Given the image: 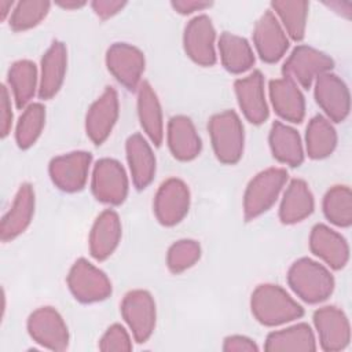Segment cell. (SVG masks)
<instances>
[{"instance_id": "cell-1", "label": "cell", "mask_w": 352, "mask_h": 352, "mask_svg": "<svg viewBox=\"0 0 352 352\" xmlns=\"http://www.w3.org/2000/svg\"><path fill=\"white\" fill-rule=\"evenodd\" d=\"M250 309L264 326H279L304 315V308L283 287L274 283H263L253 290Z\"/></svg>"}, {"instance_id": "cell-2", "label": "cell", "mask_w": 352, "mask_h": 352, "mask_svg": "<svg viewBox=\"0 0 352 352\" xmlns=\"http://www.w3.org/2000/svg\"><path fill=\"white\" fill-rule=\"evenodd\" d=\"M287 283L308 304H318L327 300L336 286L331 272L323 264L309 257H301L290 265Z\"/></svg>"}, {"instance_id": "cell-3", "label": "cell", "mask_w": 352, "mask_h": 352, "mask_svg": "<svg viewBox=\"0 0 352 352\" xmlns=\"http://www.w3.org/2000/svg\"><path fill=\"white\" fill-rule=\"evenodd\" d=\"M208 131L216 158L221 164H236L243 155L245 131L239 116L234 110L213 114L208 122Z\"/></svg>"}, {"instance_id": "cell-4", "label": "cell", "mask_w": 352, "mask_h": 352, "mask_svg": "<svg viewBox=\"0 0 352 352\" xmlns=\"http://www.w3.org/2000/svg\"><path fill=\"white\" fill-rule=\"evenodd\" d=\"M287 177L286 169L268 168L249 182L243 194V216L248 221L261 216L276 202Z\"/></svg>"}, {"instance_id": "cell-5", "label": "cell", "mask_w": 352, "mask_h": 352, "mask_svg": "<svg viewBox=\"0 0 352 352\" xmlns=\"http://www.w3.org/2000/svg\"><path fill=\"white\" fill-rule=\"evenodd\" d=\"M66 282L74 298L84 304L103 301L113 292L109 276L82 257L72 265Z\"/></svg>"}, {"instance_id": "cell-6", "label": "cell", "mask_w": 352, "mask_h": 352, "mask_svg": "<svg viewBox=\"0 0 352 352\" xmlns=\"http://www.w3.org/2000/svg\"><path fill=\"white\" fill-rule=\"evenodd\" d=\"M121 315L136 342H146L155 329L157 308L150 292L135 289L128 292L121 301Z\"/></svg>"}, {"instance_id": "cell-7", "label": "cell", "mask_w": 352, "mask_h": 352, "mask_svg": "<svg viewBox=\"0 0 352 352\" xmlns=\"http://www.w3.org/2000/svg\"><path fill=\"white\" fill-rule=\"evenodd\" d=\"M334 67V60L311 45H297L282 66L283 77L293 80L302 88H311L312 82L323 73Z\"/></svg>"}, {"instance_id": "cell-8", "label": "cell", "mask_w": 352, "mask_h": 352, "mask_svg": "<svg viewBox=\"0 0 352 352\" xmlns=\"http://www.w3.org/2000/svg\"><path fill=\"white\" fill-rule=\"evenodd\" d=\"M28 333L40 346L62 352L69 346V329L62 315L52 307H40L28 318Z\"/></svg>"}, {"instance_id": "cell-9", "label": "cell", "mask_w": 352, "mask_h": 352, "mask_svg": "<svg viewBox=\"0 0 352 352\" xmlns=\"http://www.w3.org/2000/svg\"><path fill=\"white\" fill-rule=\"evenodd\" d=\"M129 182L124 166L114 158H100L94 165L91 190L94 197L107 205H120L128 195Z\"/></svg>"}, {"instance_id": "cell-10", "label": "cell", "mask_w": 352, "mask_h": 352, "mask_svg": "<svg viewBox=\"0 0 352 352\" xmlns=\"http://www.w3.org/2000/svg\"><path fill=\"white\" fill-rule=\"evenodd\" d=\"M190 202L188 186L179 177H169L161 183L155 192L153 202L154 214L162 226H176L188 213Z\"/></svg>"}, {"instance_id": "cell-11", "label": "cell", "mask_w": 352, "mask_h": 352, "mask_svg": "<svg viewBox=\"0 0 352 352\" xmlns=\"http://www.w3.org/2000/svg\"><path fill=\"white\" fill-rule=\"evenodd\" d=\"M106 66L121 85L129 91H138L146 59L138 47L128 43H114L106 51Z\"/></svg>"}, {"instance_id": "cell-12", "label": "cell", "mask_w": 352, "mask_h": 352, "mask_svg": "<svg viewBox=\"0 0 352 352\" xmlns=\"http://www.w3.org/2000/svg\"><path fill=\"white\" fill-rule=\"evenodd\" d=\"M92 162L88 151H72L54 157L48 172L52 183L65 192H77L85 187Z\"/></svg>"}, {"instance_id": "cell-13", "label": "cell", "mask_w": 352, "mask_h": 352, "mask_svg": "<svg viewBox=\"0 0 352 352\" xmlns=\"http://www.w3.org/2000/svg\"><path fill=\"white\" fill-rule=\"evenodd\" d=\"M216 30L212 19L205 15L191 18L183 33V47L187 56L201 66H213L216 63Z\"/></svg>"}, {"instance_id": "cell-14", "label": "cell", "mask_w": 352, "mask_h": 352, "mask_svg": "<svg viewBox=\"0 0 352 352\" xmlns=\"http://www.w3.org/2000/svg\"><path fill=\"white\" fill-rule=\"evenodd\" d=\"M314 95L326 118L334 122H342L351 110V95L345 81L337 74L327 72L315 81Z\"/></svg>"}, {"instance_id": "cell-15", "label": "cell", "mask_w": 352, "mask_h": 352, "mask_svg": "<svg viewBox=\"0 0 352 352\" xmlns=\"http://www.w3.org/2000/svg\"><path fill=\"white\" fill-rule=\"evenodd\" d=\"M312 319L323 351L337 352L348 346L351 341V326L342 309L334 305H326L318 308Z\"/></svg>"}, {"instance_id": "cell-16", "label": "cell", "mask_w": 352, "mask_h": 352, "mask_svg": "<svg viewBox=\"0 0 352 352\" xmlns=\"http://www.w3.org/2000/svg\"><path fill=\"white\" fill-rule=\"evenodd\" d=\"M120 114L118 94L106 87L102 95L89 106L85 117V132L94 144H102L111 133Z\"/></svg>"}, {"instance_id": "cell-17", "label": "cell", "mask_w": 352, "mask_h": 352, "mask_svg": "<svg viewBox=\"0 0 352 352\" xmlns=\"http://www.w3.org/2000/svg\"><path fill=\"white\" fill-rule=\"evenodd\" d=\"M253 44L261 60L276 63L289 48V37L271 10L257 19L253 29Z\"/></svg>"}, {"instance_id": "cell-18", "label": "cell", "mask_w": 352, "mask_h": 352, "mask_svg": "<svg viewBox=\"0 0 352 352\" xmlns=\"http://www.w3.org/2000/svg\"><path fill=\"white\" fill-rule=\"evenodd\" d=\"M234 91L238 106L245 118L252 124H263L270 116L264 91V76L260 70H253L249 76L235 80Z\"/></svg>"}, {"instance_id": "cell-19", "label": "cell", "mask_w": 352, "mask_h": 352, "mask_svg": "<svg viewBox=\"0 0 352 352\" xmlns=\"http://www.w3.org/2000/svg\"><path fill=\"white\" fill-rule=\"evenodd\" d=\"M34 206L36 195L33 186L30 183H22L0 223V238L3 242H10L26 231L32 223Z\"/></svg>"}, {"instance_id": "cell-20", "label": "cell", "mask_w": 352, "mask_h": 352, "mask_svg": "<svg viewBox=\"0 0 352 352\" xmlns=\"http://www.w3.org/2000/svg\"><path fill=\"white\" fill-rule=\"evenodd\" d=\"M309 249L333 270H342L349 260L346 239L326 224L314 226L309 234Z\"/></svg>"}, {"instance_id": "cell-21", "label": "cell", "mask_w": 352, "mask_h": 352, "mask_svg": "<svg viewBox=\"0 0 352 352\" xmlns=\"http://www.w3.org/2000/svg\"><path fill=\"white\" fill-rule=\"evenodd\" d=\"M121 232L122 228L118 213L113 209L103 210L95 219L89 232L88 243L91 256L98 261L109 258L120 243Z\"/></svg>"}, {"instance_id": "cell-22", "label": "cell", "mask_w": 352, "mask_h": 352, "mask_svg": "<svg viewBox=\"0 0 352 352\" xmlns=\"http://www.w3.org/2000/svg\"><path fill=\"white\" fill-rule=\"evenodd\" d=\"M38 96L40 99H52L65 81L67 69V48L65 43L55 40L44 52L40 65Z\"/></svg>"}, {"instance_id": "cell-23", "label": "cell", "mask_w": 352, "mask_h": 352, "mask_svg": "<svg viewBox=\"0 0 352 352\" xmlns=\"http://www.w3.org/2000/svg\"><path fill=\"white\" fill-rule=\"evenodd\" d=\"M270 100L275 113L290 122L298 124L305 116V99L298 85L287 78H275L268 85Z\"/></svg>"}, {"instance_id": "cell-24", "label": "cell", "mask_w": 352, "mask_h": 352, "mask_svg": "<svg viewBox=\"0 0 352 352\" xmlns=\"http://www.w3.org/2000/svg\"><path fill=\"white\" fill-rule=\"evenodd\" d=\"M166 142L172 155L179 161H191L202 150V140L194 122L187 116H173L166 128Z\"/></svg>"}, {"instance_id": "cell-25", "label": "cell", "mask_w": 352, "mask_h": 352, "mask_svg": "<svg viewBox=\"0 0 352 352\" xmlns=\"http://www.w3.org/2000/svg\"><path fill=\"white\" fill-rule=\"evenodd\" d=\"M126 161L132 183L138 190L146 188L155 176L157 162L150 143L140 133H133L125 143Z\"/></svg>"}, {"instance_id": "cell-26", "label": "cell", "mask_w": 352, "mask_h": 352, "mask_svg": "<svg viewBox=\"0 0 352 352\" xmlns=\"http://www.w3.org/2000/svg\"><path fill=\"white\" fill-rule=\"evenodd\" d=\"M136 92L140 125L150 142L158 147L164 140V117L160 99L148 81H142Z\"/></svg>"}, {"instance_id": "cell-27", "label": "cell", "mask_w": 352, "mask_h": 352, "mask_svg": "<svg viewBox=\"0 0 352 352\" xmlns=\"http://www.w3.org/2000/svg\"><path fill=\"white\" fill-rule=\"evenodd\" d=\"M315 208L312 191L305 180L292 179L283 192L279 206V220L283 224H296L307 219Z\"/></svg>"}, {"instance_id": "cell-28", "label": "cell", "mask_w": 352, "mask_h": 352, "mask_svg": "<svg viewBox=\"0 0 352 352\" xmlns=\"http://www.w3.org/2000/svg\"><path fill=\"white\" fill-rule=\"evenodd\" d=\"M270 147L275 160L289 166H300L304 161V148L300 133L290 125L275 121L268 136Z\"/></svg>"}, {"instance_id": "cell-29", "label": "cell", "mask_w": 352, "mask_h": 352, "mask_svg": "<svg viewBox=\"0 0 352 352\" xmlns=\"http://www.w3.org/2000/svg\"><path fill=\"white\" fill-rule=\"evenodd\" d=\"M264 349L268 352H314L316 351V340L309 324L297 323L270 333Z\"/></svg>"}, {"instance_id": "cell-30", "label": "cell", "mask_w": 352, "mask_h": 352, "mask_svg": "<svg viewBox=\"0 0 352 352\" xmlns=\"http://www.w3.org/2000/svg\"><path fill=\"white\" fill-rule=\"evenodd\" d=\"M7 81L16 107L25 109L28 104H30V100L38 89L40 77L36 63L29 59L14 62L8 69Z\"/></svg>"}, {"instance_id": "cell-31", "label": "cell", "mask_w": 352, "mask_h": 352, "mask_svg": "<svg viewBox=\"0 0 352 352\" xmlns=\"http://www.w3.org/2000/svg\"><path fill=\"white\" fill-rule=\"evenodd\" d=\"M220 59L226 70L241 74L254 65V54L249 41L238 34L223 32L219 37Z\"/></svg>"}, {"instance_id": "cell-32", "label": "cell", "mask_w": 352, "mask_h": 352, "mask_svg": "<svg viewBox=\"0 0 352 352\" xmlns=\"http://www.w3.org/2000/svg\"><path fill=\"white\" fill-rule=\"evenodd\" d=\"M337 146V132L330 120L324 116H315L309 120L305 132L307 154L312 160H322L333 154Z\"/></svg>"}, {"instance_id": "cell-33", "label": "cell", "mask_w": 352, "mask_h": 352, "mask_svg": "<svg viewBox=\"0 0 352 352\" xmlns=\"http://www.w3.org/2000/svg\"><path fill=\"white\" fill-rule=\"evenodd\" d=\"M271 11L280 21L286 34L300 41L305 36L309 3L305 0H276L271 3Z\"/></svg>"}, {"instance_id": "cell-34", "label": "cell", "mask_w": 352, "mask_h": 352, "mask_svg": "<svg viewBox=\"0 0 352 352\" xmlns=\"http://www.w3.org/2000/svg\"><path fill=\"white\" fill-rule=\"evenodd\" d=\"M323 213L337 227L346 228L352 224V192L348 186H333L323 197Z\"/></svg>"}, {"instance_id": "cell-35", "label": "cell", "mask_w": 352, "mask_h": 352, "mask_svg": "<svg viewBox=\"0 0 352 352\" xmlns=\"http://www.w3.org/2000/svg\"><path fill=\"white\" fill-rule=\"evenodd\" d=\"M45 124V107L43 103L28 104L15 126V142L19 148L32 147L40 138Z\"/></svg>"}, {"instance_id": "cell-36", "label": "cell", "mask_w": 352, "mask_h": 352, "mask_svg": "<svg viewBox=\"0 0 352 352\" xmlns=\"http://www.w3.org/2000/svg\"><path fill=\"white\" fill-rule=\"evenodd\" d=\"M47 0H22L15 3L10 15V28L14 32H25L37 26L50 12Z\"/></svg>"}, {"instance_id": "cell-37", "label": "cell", "mask_w": 352, "mask_h": 352, "mask_svg": "<svg viewBox=\"0 0 352 352\" xmlns=\"http://www.w3.org/2000/svg\"><path fill=\"white\" fill-rule=\"evenodd\" d=\"M201 245L195 239H179L166 253V267L172 274H182L201 258Z\"/></svg>"}, {"instance_id": "cell-38", "label": "cell", "mask_w": 352, "mask_h": 352, "mask_svg": "<svg viewBox=\"0 0 352 352\" xmlns=\"http://www.w3.org/2000/svg\"><path fill=\"white\" fill-rule=\"evenodd\" d=\"M99 349L104 352H128L132 349L129 333L120 323L111 324L99 340Z\"/></svg>"}, {"instance_id": "cell-39", "label": "cell", "mask_w": 352, "mask_h": 352, "mask_svg": "<svg viewBox=\"0 0 352 352\" xmlns=\"http://www.w3.org/2000/svg\"><path fill=\"white\" fill-rule=\"evenodd\" d=\"M12 126V107H11V95L8 88L1 85V96H0V135L1 138H7Z\"/></svg>"}, {"instance_id": "cell-40", "label": "cell", "mask_w": 352, "mask_h": 352, "mask_svg": "<svg viewBox=\"0 0 352 352\" xmlns=\"http://www.w3.org/2000/svg\"><path fill=\"white\" fill-rule=\"evenodd\" d=\"M223 351L224 352H257L258 346L254 342V340L246 336L235 334L224 338Z\"/></svg>"}, {"instance_id": "cell-41", "label": "cell", "mask_w": 352, "mask_h": 352, "mask_svg": "<svg viewBox=\"0 0 352 352\" xmlns=\"http://www.w3.org/2000/svg\"><path fill=\"white\" fill-rule=\"evenodd\" d=\"M125 6H126V1H124V0H94L91 3V7H92L94 12L102 19H107V18L114 16Z\"/></svg>"}, {"instance_id": "cell-42", "label": "cell", "mask_w": 352, "mask_h": 352, "mask_svg": "<svg viewBox=\"0 0 352 352\" xmlns=\"http://www.w3.org/2000/svg\"><path fill=\"white\" fill-rule=\"evenodd\" d=\"M172 8L182 14H192L195 11H204L212 6V1H204V0H172L170 1Z\"/></svg>"}, {"instance_id": "cell-43", "label": "cell", "mask_w": 352, "mask_h": 352, "mask_svg": "<svg viewBox=\"0 0 352 352\" xmlns=\"http://www.w3.org/2000/svg\"><path fill=\"white\" fill-rule=\"evenodd\" d=\"M56 4L65 10H78V8L84 7L87 3L81 1V0H60Z\"/></svg>"}, {"instance_id": "cell-44", "label": "cell", "mask_w": 352, "mask_h": 352, "mask_svg": "<svg viewBox=\"0 0 352 352\" xmlns=\"http://www.w3.org/2000/svg\"><path fill=\"white\" fill-rule=\"evenodd\" d=\"M15 3L14 1H10V0H0V18L1 21H4L7 18V15L10 14L11 15V10L14 8Z\"/></svg>"}]
</instances>
